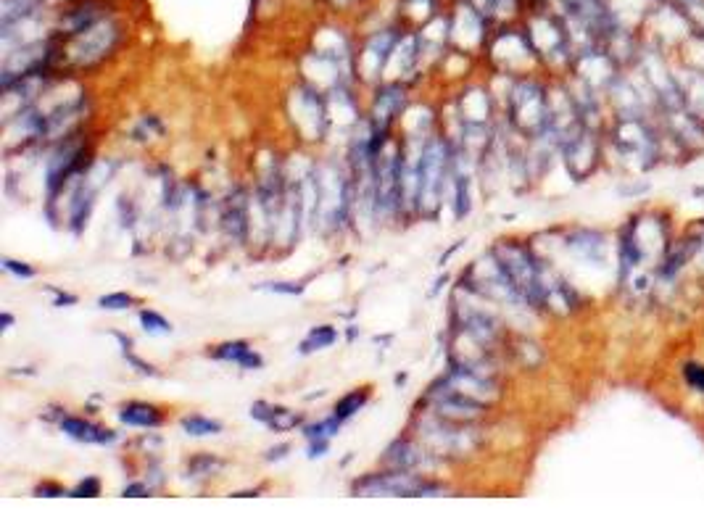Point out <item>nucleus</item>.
Listing matches in <instances>:
<instances>
[{
    "label": "nucleus",
    "instance_id": "nucleus-7",
    "mask_svg": "<svg viewBox=\"0 0 704 527\" xmlns=\"http://www.w3.org/2000/svg\"><path fill=\"white\" fill-rule=\"evenodd\" d=\"M251 417L264 422V425H267L269 430H275V433H288V430L301 425V414L291 412V409H283V406L264 404V401L251 406Z\"/></svg>",
    "mask_w": 704,
    "mask_h": 527
},
{
    "label": "nucleus",
    "instance_id": "nucleus-14",
    "mask_svg": "<svg viewBox=\"0 0 704 527\" xmlns=\"http://www.w3.org/2000/svg\"><path fill=\"white\" fill-rule=\"evenodd\" d=\"M341 419L335 417H327L322 419V422H317V425H309L304 430L306 433V441H330L333 435H338V430H341Z\"/></svg>",
    "mask_w": 704,
    "mask_h": 527
},
{
    "label": "nucleus",
    "instance_id": "nucleus-12",
    "mask_svg": "<svg viewBox=\"0 0 704 527\" xmlns=\"http://www.w3.org/2000/svg\"><path fill=\"white\" fill-rule=\"evenodd\" d=\"M370 401V390L367 388H362V390H351V393H346V396L335 404V409H333V414L341 422H346V419H351L354 417L359 409H364V404Z\"/></svg>",
    "mask_w": 704,
    "mask_h": 527
},
{
    "label": "nucleus",
    "instance_id": "nucleus-4",
    "mask_svg": "<svg viewBox=\"0 0 704 527\" xmlns=\"http://www.w3.org/2000/svg\"><path fill=\"white\" fill-rule=\"evenodd\" d=\"M396 45H399V35H396L393 29H385V32L372 37L370 43H367V48H364L362 58H359V64L367 69L364 77H378V74L383 72V66L388 64V58L396 53Z\"/></svg>",
    "mask_w": 704,
    "mask_h": 527
},
{
    "label": "nucleus",
    "instance_id": "nucleus-18",
    "mask_svg": "<svg viewBox=\"0 0 704 527\" xmlns=\"http://www.w3.org/2000/svg\"><path fill=\"white\" fill-rule=\"evenodd\" d=\"M3 269H6V272H11V275L22 277V280H32V277L37 275L30 264H24V261H14V259H3Z\"/></svg>",
    "mask_w": 704,
    "mask_h": 527
},
{
    "label": "nucleus",
    "instance_id": "nucleus-2",
    "mask_svg": "<svg viewBox=\"0 0 704 527\" xmlns=\"http://www.w3.org/2000/svg\"><path fill=\"white\" fill-rule=\"evenodd\" d=\"M441 491L443 485L430 483L412 470L380 472V475H367L354 483V493H362V496H433Z\"/></svg>",
    "mask_w": 704,
    "mask_h": 527
},
{
    "label": "nucleus",
    "instance_id": "nucleus-13",
    "mask_svg": "<svg viewBox=\"0 0 704 527\" xmlns=\"http://www.w3.org/2000/svg\"><path fill=\"white\" fill-rule=\"evenodd\" d=\"M338 340V330L330 325L314 327L312 333L306 335L304 343H301V354H312V351H322V348H330Z\"/></svg>",
    "mask_w": 704,
    "mask_h": 527
},
{
    "label": "nucleus",
    "instance_id": "nucleus-19",
    "mask_svg": "<svg viewBox=\"0 0 704 527\" xmlns=\"http://www.w3.org/2000/svg\"><path fill=\"white\" fill-rule=\"evenodd\" d=\"M660 3H670V6L681 8L686 16H697L699 11L704 14V0H660Z\"/></svg>",
    "mask_w": 704,
    "mask_h": 527
},
{
    "label": "nucleus",
    "instance_id": "nucleus-23",
    "mask_svg": "<svg viewBox=\"0 0 704 527\" xmlns=\"http://www.w3.org/2000/svg\"><path fill=\"white\" fill-rule=\"evenodd\" d=\"M64 304H77V296H69V293H56V301H53V306H64Z\"/></svg>",
    "mask_w": 704,
    "mask_h": 527
},
{
    "label": "nucleus",
    "instance_id": "nucleus-10",
    "mask_svg": "<svg viewBox=\"0 0 704 527\" xmlns=\"http://www.w3.org/2000/svg\"><path fill=\"white\" fill-rule=\"evenodd\" d=\"M222 222L230 230V235L238 238L240 232L246 230V198L240 193H235L225 206V214H222Z\"/></svg>",
    "mask_w": 704,
    "mask_h": 527
},
{
    "label": "nucleus",
    "instance_id": "nucleus-24",
    "mask_svg": "<svg viewBox=\"0 0 704 527\" xmlns=\"http://www.w3.org/2000/svg\"><path fill=\"white\" fill-rule=\"evenodd\" d=\"M285 451H288V446H277V448H272V451H267V459H269V462H275V459H283V456H285Z\"/></svg>",
    "mask_w": 704,
    "mask_h": 527
},
{
    "label": "nucleus",
    "instance_id": "nucleus-15",
    "mask_svg": "<svg viewBox=\"0 0 704 527\" xmlns=\"http://www.w3.org/2000/svg\"><path fill=\"white\" fill-rule=\"evenodd\" d=\"M140 325H143V330H146L148 335H169L172 333V325H169L167 319L161 317L159 311H151V309L140 311Z\"/></svg>",
    "mask_w": 704,
    "mask_h": 527
},
{
    "label": "nucleus",
    "instance_id": "nucleus-11",
    "mask_svg": "<svg viewBox=\"0 0 704 527\" xmlns=\"http://www.w3.org/2000/svg\"><path fill=\"white\" fill-rule=\"evenodd\" d=\"M182 430L190 435V438H209V435H219L222 433V422L209 417H201V414H190V417H182Z\"/></svg>",
    "mask_w": 704,
    "mask_h": 527
},
{
    "label": "nucleus",
    "instance_id": "nucleus-8",
    "mask_svg": "<svg viewBox=\"0 0 704 527\" xmlns=\"http://www.w3.org/2000/svg\"><path fill=\"white\" fill-rule=\"evenodd\" d=\"M214 359L235 361V364H240L243 369H262L264 367V359L256 354L254 348L248 346L246 340H235V343H225V346H219L217 351H214Z\"/></svg>",
    "mask_w": 704,
    "mask_h": 527
},
{
    "label": "nucleus",
    "instance_id": "nucleus-25",
    "mask_svg": "<svg viewBox=\"0 0 704 527\" xmlns=\"http://www.w3.org/2000/svg\"><path fill=\"white\" fill-rule=\"evenodd\" d=\"M11 322H14V317H11V314H3V325H6L3 330H8V325H11Z\"/></svg>",
    "mask_w": 704,
    "mask_h": 527
},
{
    "label": "nucleus",
    "instance_id": "nucleus-6",
    "mask_svg": "<svg viewBox=\"0 0 704 527\" xmlns=\"http://www.w3.org/2000/svg\"><path fill=\"white\" fill-rule=\"evenodd\" d=\"M61 430H64L69 438L80 443H95V446H106V443L117 441V433L109 430V427L95 425V422H88L82 417H64L61 419Z\"/></svg>",
    "mask_w": 704,
    "mask_h": 527
},
{
    "label": "nucleus",
    "instance_id": "nucleus-22",
    "mask_svg": "<svg viewBox=\"0 0 704 527\" xmlns=\"http://www.w3.org/2000/svg\"><path fill=\"white\" fill-rule=\"evenodd\" d=\"M35 493L37 496H69V491H66V488H59V485H40Z\"/></svg>",
    "mask_w": 704,
    "mask_h": 527
},
{
    "label": "nucleus",
    "instance_id": "nucleus-16",
    "mask_svg": "<svg viewBox=\"0 0 704 527\" xmlns=\"http://www.w3.org/2000/svg\"><path fill=\"white\" fill-rule=\"evenodd\" d=\"M135 304V298L127 296V293H109V296L98 298V306L106 311H124L130 309Z\"/></svg>",
    "mask_w": 704,
    "mask_h": 527
},
{
    "label": "nucleus",
    "instance_id": "nucleus-1",
    "mask_svg": "<svg viewBox=\"0 0 704 527\" xmlns=\"http://www.w3.org/2000/svg\"><path fill=\"white\" fill-rule=\"evenodd\" d=\"M451 153L449 145L441 138H428L422 145L420 159H417V206L425 214L441 206L443 190H446V180L451 177Z\"/></svg>",
    "mask_w": 704,
    "mask_h": 527
},
{
    "label": "nucleus",
    "instance_id": "nucleus-17",
    "mask_svg": "<svg viewBox=\"0 0 704 527\" xmlns=\"http://www.w3.org/2000/svg\"><path fill=\"white\" fill-rule=\"evenodd\" d=\"M98 493H101V480H98V477H85L77 488L69 491V496H77V499L88 496V499H93V496H98Z\"/></svg>",
    "mask_w": 704,
    "mask_h": 527
},
{
    "label": "nucleus",
    "instance_id": "nucleus-21",
    "mask_svg": "<svg viewBox=\"0 0 704 527\" xmlns=\"http://www.w3.org/2000/svg\"><path fill=\"white\" fill-rule=\"evenodd\" d=\"M151 493V488H146L143 483H132V485H127L122 491V496H132V499H140V496H148Z\"/></svg>",
    "mask_w": 704,
    "mask_h": 527
},
{
    "label": "nucleus",
    "instance_id": "nucleus-20",
    "mask_svg": "<svg viewBox=\"0 0 704 527\" xmlns=\"http://www.w3.org/2000/svg\"><path fill=\"white\" fill-rule=\"evenodd\" d=\"M267 290H272V293H285V296H296V293H301V285H291V282H272Z\"/></svg>",
    "mask_w": 704,
    "mask_h": 527
},
{
    "label": "nucleus",
    "instance_id": "nucleus-26",
    "mask_svg": "<svg viewBox=\"0 0 704 527\" xmlns=\"http://www.w3.org/2000/svg\"><path fill=\"white\" fill-rule=\"evenodd\" d=\"M335 3H338V6H346V3H351V0H335Z\"/></svg>",
    "mask_w": 704,
    "mask_h": 527
},
{
    "label": "nucleus",
    "instance_id": "nucleus-5",
    "mask_svg": "<svg viewBox=\"0 0 704 527\" xmlns=\"http://www.w3.org/2000/svg\"><path fill=\"white\" fill-rule=\"evenodd\" d=\"M433 462V454H430L425 446H414L412 441H396L388 451H385V464H391L393 470H422Z\"/></svg>",
    "mask_w": 704,
    "mask_h": 527
},
{
    "label": "nucleus",
    "instance_id": "nucleus-9",
    "mask_svg": "<svg viewBox=\"0 0 704 527\" xmlns=\"http://www.w3.org/2000/svg\"><path fill=\"white\" fill-rule=\"evenodd\" d=\"M119 422L130 427H159L161 412L153 404L132 401V404H124L122 409H119Z\"/></svg>",
    "mask_w": 704,
    "mask_h": 527
},
{
    "label": "nucleus",
    "instance_id": "nucleus-3",
    "mask_svg": "<svg viewBox=\"0 0 704 527\" xmlns=\"http://www.w3.org/2000/svg\"><path fill=\"white\" fill-rule=\"evenodd\" d=\"M117 37H119V29L111 22H106V19L90 24V27L82 29V32H74L72 35L74 64L93 66L95 61H101V58L114 48Z\"/></svg>",
    "mask_w": 704,
    "mask_h": 527
}]
</instances>
